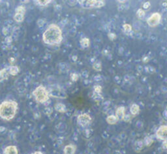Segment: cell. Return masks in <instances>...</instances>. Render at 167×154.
<instances>
[{
  "label": "cell",
  "instance_id": "6da1fadb",
  "mask_svg": "<svg viewBox=\"0 0 167 154\" xmlns=\"http://www.w3.org/2000/svg\"><path fill=\"white\" fill-rule=\"evenodd\" d=\"M63 39L62 32L60 27L55 24L49 25L43 34V40L50 45H59Z\"/></svg>",
  "mask_w": 167,
  "mask_h": 154
},
{
  "label": "cell",
  "instance_id": "7a4b0ae2",
  "mask_svg": "<svg viewBox=\"0 0 167 154\" xmlns=\"http://www.w3.org/2000/svg\"><path fill=\"white\" fill-rule=\"evenodd\" d=\"M18 110V104L13 100L3 101L0 104V118L10 121L14 118Z\"/></svg>",
  "mask_w": 167,
  "mask_h": 154
},
{
  "label": "cell",
  "instance_id": "3957f363",
  "mask_svg": "<svg viewBox=\"0 0 167 154\" xmlns=\"http://www.w3.org/2000/svg\"><path fill=\"white\" fill-rule=\"evenodd\" d=\"M33 95L39 103L44 104L49 99V93L43 85H39L33 91Z\"/></svg>",
  "mask_w": 167,
  "mask_h": 154
},
{
  "label": "cell",
  "instance_id": "277c9868",
  "mask_svg": "<svg viewBox=\"0 0 167 154\" xmlns=\"http://www.w3.org/2000/svg\"><path fill=\"white\" fill-rule=\"evenodd\" d=\"M80 6L84 8L90 9L93 7H100L104 6L105 2L103 1H94V0H83V1H79Z\"/></svg>",
  "mask_w": 167,
  "mask_h": 154
},
{
  "label": "cell",
  "instance_id": "5b68a950",
  "mask_svg": "<svg viewBox=\"0 0 167 154\" xmlns=\"http://www.w3.org/2000/svg\"><path fill=\"white\" fill-rule=\"evenodd\" d=\"M26 13V8L22 6H19L16 8L14 14V20L17 22H23Z\"/></svg>",
  "mask_w": 167,
  "mask_h": 154
},
{
  "label": "cell",
  "instance_id": "8992f818",
  "mask_svg": "<svg viewBox=\"0 0 167 154\" xmlns=\"http://www.w3.org/2000/svg\"><path fill=\"white\" fill-rule=\"evenodd\" d=\"M91 121H92V118L87 113L81 114L77 118L78 124L83 127L88 126L91 123Z\"/></svg>",
  "mask_w": 167,
  "mask_h": 154
},
{
  "label": "cell",
  "instance_id": "52a82bcc",
  "mask_svg": "<svg viewBox=\"0 0 167 154\" xmlns=\"http://www.w3.org/2000/svg\"><path fill=\"white\" fill-rule=\"evenodd\" d=\"M161 14L159 13H155L149 17L147 21L148 24L151 27H154L157 26L161 21Z\"/></svg>",
  "mask_w": 167,
  "mask_h": 154
},
{
  "label": "cell",
  "instance_id": "ba28073f",
  "mask_svg": "<svg viewBox=\"0 0 167 154\" xmlns=\"http://www.w3.org/2000/svg\"><path fill=\"white\" fill-rule=\"evenodd\" d=\"M156 136L161 140H167V125H162L156 131Z\"/></svg>",
  "mask_w": 167,
  "mask_h": 154
},
{
  "label": "cell",
  "instance_id": "9c48e42d",
  "mask_svg": "<svg viewBox=\"0 0 167 154\" xmlns=\"http://www.w3.org/2000/svg\"><path fill=\"white\" fill-rule=\"evenodd\" d=\"M3 154H18V151L15 146H8L4 149Z\"/></svg>",
  "mask_w": 167,
  "mask_h": 154
},
{
  "label": "cell",
  "instance_id": "30bf717a",
  "mask_svg": "<svg viewBox=\"0 0 167 154\" xmlns=\"http://www.w3.org/2000/svg\"><path fill=\"white\" fill-rule=\"evenodd\" d=\"M125 115V110L124 106H120L116 111V115L117 120H123Z\"/></svg>",
  "mask_w": 167,
  "mask_h": 154
},
{
  "label": "cell",
  "instance_id": "8fae6325",
  "mask_svg": "<svg viewBox=\"0 0 167 154\" xmlns=\"http://www.w3.org/2000/svg\"><path fill=\"white\" fill-rule=\"evenodd\" d=\"M76 146L73 144H68L63 149V154H75Z\"/></svg>",
  "mask_w": 167,
  "mask_h": 154
},
{
  "label": "cell",
  "instance_id": "7c38bea8",
  "mask_svg": "<svg viewBox=\"0 0 167 154\" xmlns=\"http://www.w3.org/2000/svg\"><path fill=\"white\" fill-rule=\"evenodd\" d=\"M9 68H4L0 71V81L6 79L9 76Z\"/></svg>",
  "mask_w": 167,
  "mask_h": 154
},
{
  "label": "cell",
  "instance_id": "4fadbf2b",
  "mask_svg": "<svg viewBox=\"0 0 167 154\" xmlns=\"http://www.w3.org/2000/svg\"><path fill=\"white\" fill-rule=\"evenodd\" d=\"M55 109L56 111L60 113H65L67 111V108H66L65 105L62 103L56 104L55 106Z\"/></svg>",
  "mask_w": 167,
  "mask_h": 154
},
{
  "label": "cell",
  "instance_id": "5bb4252c",
  "mask_svg": "<svg viewBox=\"0 0 167 154\" xmlns=\"http://www.w3.org/2000/svg\"><path fill=\"white\" fill-rule=\"evenodd\" d=\"M140 111V108L138 105H137L136 104H132L130 108V111H131V113L132 116H136L139 113Z\"/></svg>",
  "mask_w": 167,
  "mask_h": 154
},
{
  "label": "cell",
  "instance_id": "9a60e30c",
  "mask_svg": "<svg viewBox=\"0 0 167 154\" xmlns=\"http://www.w3.org/2000/svg\"><path fill=\"white\" fill-rule=\"evenodd\" d=\"M9 74L11 76H16L19 72V68L16 66H11L9 68Z\"/></svg>",
  "mask_w": 167,
  "mask_h": 154
},
{
  "label": "cell",
  "instance_id": "2e32d148",
  "mask_svg": "<svg viewBox=\"0 0 167 154\" xmlns=\"http://www.w3.org/2000/svg\"><path fill=\"white\" fill-rule=\"evenodd\" d=\"M117 119L116 118V117L114 115H111L107 117V122L110 124V125H114V124H116L117 122Z\"/></svg>",
  "mask_w": 167,
  "mask_h": 154
},
{
  "label": "cell",
  "instance_id": "e0dca14e",
  "mask_svg": "<svg viewBox=\"0 0 167 154\" xmlns=\"http://www.w3.org/2000/svg\"><path fill=\"white\" fill-rule=\"evenodd\" d=\"M144 142L142 140H139V141H137L136 143H135L134 144V150L137 152H138V151H141L142 148L144 147Z\"/></svg>",
  "mask_w": 167,
  "mask_h": 154
},
{
  "label": "cell",
  "instance_id": "ac0fdd59",
  "mask_svg": "<svg viewBox=\"0 0 167 154\" xmlns=\"http://www.w3.org/2000/svg\"><path fill=\"white\" fill-rule=\"evenodd\" d=\"M80 45L83 48H86L90 46V40L88 38H83L80 41Z\"/></svg>",
  "mask_w": 167,
  "mask_h": 154
},
{
  "label": "cell",
  "instance_id": "d6986e66",
  "mask_svg": "<svg viewBox=\"0 0 167 154\" xmlns=\"http://www.w3.org/2000/svg\"><path fill=\"white\" fill-rule=\"evenodd\" d=\"M153 139H152V138H151L150 136H146V137L144 138L143 142L145 146H150L152 144V143H153Z\"/></svg>",
  "mask_w": 167,
  "mask_h": 154
},
{
  "label": "cell",
  "instance_id": "ffe728a7",
  "mask_svg": "<svg viewBox=\"0 0 167 154\" xmlns=\"http://www.w3.org/2000/svg\"><path fill=\"white\" fill-rule=\"evenodd\" d=\"M50 2V0H43V1H42V0H37V1H36V3L40 6H46Z\"/></svg>",
  "mask_w": 167,
  "mask_h": 154
},
{
  "label": "cell",
  "instance_id": "44dd1931",
  "mask_svg": "<svg viewBox=\"0 0 167 154\" xmlns=\"http://www.w3.org/2000/svg\"><path fill=\"white\" fill-rule=\"evenodd\" d=\"M136 15L140 19L143 18V17L145 15V13H144V10L142 9H139L138 10V11H137V12H136Z\"/></svg>",
  "mask_w": 167,
  "mask_h": 154
},
{
  "label": "cell",
  "instance_id": "7402d4cb",
  "mask_svg": "<svg viewBox=\"0 0 167 154\" xmlns=\"http://www.w3.org/2000/svg\"><path fill=\"white\" fill-rule=\"evenodd\" d=\"M93 98L95 100H100V99H101L102 96H101V95H100V93H95L94 92V93H93Z\"/></svg>",
  "mask_w": 167,
  "mask_h": 154
},
{
  "label": "cell",
  "instance_id": "603a6c76",
  "mask_svg": "<svg viewBox=\"0 0 167 154\" xmlns=\"http://www.w3.org/2000/svg\"><path fill=\"white\" fill-rule=\"evenodd\" d=\"M124 30L125 32H131V26L130 25V24H125L124 25Z\"/></svg>",
  "mask_w": 167,
  "mask_h": 154
},
{
  "label": "cell",
  "instance_id": "cb8c5ba5",
  "mask_svg": "<svg viewBox=\"0 0 167 154\" xmlns=\"http://www.w3.org/2000/svg\"><path fill=\"white\" fill-rule=\"evenodd\" d=\"M102 91V87L100 85H95L94 87V92L97 93H100Z\"/></svg>",
  "mask_w": 167,
  "mask_h": 154
},
{
  "label": "cell",
  "instance_id": "d4e9b609",
  "mask_svg": "<svg viewBox=\"0 0 167 154\" xmlns=\"http://www.w3.org/2000/svg\"><path fill=\"white\" fill-rule=\"evenodd\" d=\"M5 41L6 43L10 44L11 43V42L13 41V39H12V37L11 36H7L5 39Z\"/></svg>",
  "mask_w": 167,
  "mask_h": 154
},
{
  "label": "cell",
  "instance_id": "484cf974",
  "mask_svg": "<svg viewBox=\"0 0 167 154\" xmlns=\"http://www.w3.org/2000/svg\"><path fill=\"white\" fill-rule=\"evenodd\" d=\"M93 68L95 69H97V70H100V68H101V66H100V63H95L94 65H93Z\"/></svg>",
  "mask_w": 167,
  "mask_h": 154
},
{
  "label": "cell",
  "instance_id": "4316f807",
  "mask_svg": "<svg viewBox=\"0 0 167 154\" xmlns=\"http://www.w3.org/2000/svg\"><path fill=\"white\" fill-rule=\"evenodd\" d=\"M131 116L130 115H126V114H125V116H124V120H124L125 121H126V122H127V121H129L130 120H131Z\"/></svg>",
  "mask_w": 167,
  "mask_h": 154
},
{
  "label": "cell",
  "instance_id": "83f0119b",
  "mask_svg": "<svg viewBox=\"0 0 167 154\" xmlns=\"http://www.w3.org/2000/svg\"><path fill=\"white\" fill-rule=\"evenodd\" d=\"M71 78L73 81H77V79H78V76L77 75V74H73L72 76H71Z\"/></svg>",
  "mask_w": 167,
  "mask_h": 154
},
{
  "label": "cell",
  "instance_id": "f1b7e54d",
  "mask_svg": "<svg viewBox=\"0 0 167 154\" xmlns=\"http://www.w3.org/2000/svg\"><path fill=\"white\" fill-rule=\"evenodd\" d=\"M162 147L163 148V149H165V150H167V140H164L163 144H162Z\"/></svg>",
  "mask_w": 167,
  "mask_h": 154
},
{
  "label": "cell",
  "instance_id": "f546056e",
  "mask_svg": "<svg viewBox=\"0 0 167 154\" xmlns=\"http://www.w3.org/2000/svg\"><path fill=\"white\" fill-rule=\"evenodd\" d=\"M144 9H148L149 7V6H150V3H149V2H146V3H145L144 4Z\"/></svg>",
  "mask_w": 167,
  "mask_h": 154
},
{
  "label": "cell",
  "instance_id": "4dcf8cb0",
  "mask_svg": "<svg viewBox=\"0 0 167 154\" xmlns=\"http://www.w3.org/2000/svg\"><path fill=\"white\" fill-rule=\"evenodd\" d=\"M109 36L110 39H114L116 38V35H115L114 34H110Z\"/></svg>",
  "mask_w": 167,
  "mask_h": 154
},
{
  "label": "cell",
  "instance_id": "1f68e13d",
  "mask_svg": "<svg viewBox=\"0 0 167 154\" xmlns=\"http://www.w3.org/2000/svg\"><path fill=\"white\" fill-rule=\"evenodd\" d=\"M3 35H5V36H6V35L8 34V30H7L6 28H3Z\"/></svg>",
  "mask_w": 167,
  "mask_h": 154
},
{
  "label": "cell",
  "instance_id": "d6a6232c",
  "mask_svg": "<svg viewBox=\"0 0 167 154\" xmlns=\"http://www.w3.org/2000/svg\"><path fill=\"white\" fill-rule=\"evenodd\" d=\"M163 116H164V118L166 119L167 120V110H165L163 112Z\"/></svg>",
  "mask_w": 167,
  "mask_h": 154
},
{
  "label": "cell",
  "instance_id": "836d02e7",
  "mask_svg": "<svg viewBox=\"0 0 167 154\" xmlns=\"http://www.w3.org/2000/svg\"><path fill=\"white\" fill-rule=\"evenodd\" d=\"M31 154H43V153H42L41 151H35V152H34V153H31Z\"/></svg>",
  "mask_w": 167,
  "mask_h": 154
},
{
  "label": "cell",
  "instance_id": "e575fe53",
  "mask_svg": "<svg viewBox=\"0 0 167 154\" xmlns=\"http://www.w3.org/2000/svg\"><path fill=\"white\" fill-rule=\"evenodd\" d=\"M9 61L11 62V63H12V64H13V63L14 62V58H13V57H12V58H11L9 59Z\"/></svg>",
  "mask_w": 167,
  "mask_h": 154
},
{
  "label": "cell",
  "instance_id": "d590c367",
  "mask_svg": "<svg viewBox=\"0 0 167 154\" xmlns=\"http://www.w3.org/2000/svg\"><path fill=\"white\" fill-rule=\"evenodd\" d=\"M0 2H1V1H0Z\"/></svg>",
  "mask_w": 167,
  "mask_h": 154
}]
</instances>
